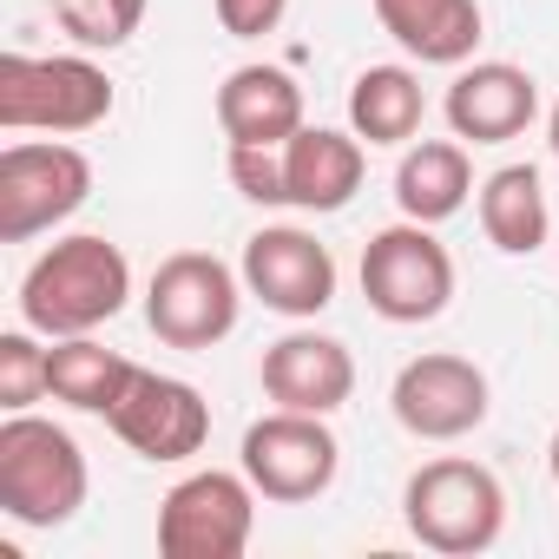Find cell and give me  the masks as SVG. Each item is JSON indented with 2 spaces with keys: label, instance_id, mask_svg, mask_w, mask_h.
I'll use <instances>...</instances> for the list:
<instances>
[{
  "label": "cell",
  "instance_id": "cell-1",
  "mask_svg": "<svg viewBox=\"0 0 559 559\" xmlns=\"http://www.w3.org/2000/svg\"><path fill=\"white\" fill-rule=\"evenodd\" d=\"M132 297V263L112 237L80 230L60 237L53 250L34 257V270L21 276V323L40 330L47 343L60 336H93L99 323H112Z\"/></svg>",
  "mask_w": 559,
  "mask_h": 559
},
{
  "label": "cell",
  "instance_id": "cell-2",
  "mask_svg": "<svg viewBox=\"0 0 559 559\" xmlns=\"http://www.w3.org/2000/svg\"><path fill=\"white\" fill-rule=\"evenodd\" d=\"M86 507V454L60 421L8 415L0 421V513L14 526L53 533Z\"/></svg>",
  "mask_w": 559,
  "mask_h": 559
},
{
  "label": "cell",
  "instance_id": "cell-3",
  "mask_svg": "<svg viewBox=\"0 0 559 559\" xmlns=\"http://www.w3.org/2000/svg\"><path fill=\"white\" fill-rule=\"evenodd\" d=\"M402 520L408 533L428 546V552H448V559H474L500 539L507 526V487L493 467L480 461H461V454H441V461H421L402 487Z\"/></svg>",
  "mask_w": 559,
  "mask_h": 559
},
{
  "label": "cell",
  "instance_id": "cell-4",
  "mask_svg": "<svg viewBox=\"0 0 559 559\" xmlns=\"http://www.w3.org/2000/svg\"><path fill=\"white\" fill-rule=\"evenodd\" d=\"M112 119V80L86 53H8L0 126L8 132H93Z\"/></svg>",
  "mask_w": 559,
  "mask_h": 559
},
{
  "label": "cell",
  "instance_id": "cell-5",
  "mask_svg": "<svg viewBox=\"0 0 559 559\" xmlns=\"http://www.w3.org/2000/svg\"><path fill=\"white\" fill-rule=\"evenodd\" d=\"M243 310V270L211 250H171L145 284V323L165 349H217Z\"/></svg>",
  "mask_w": 559,
  "mask_h": 559
},
{
  "label": "cell",
  "instance_id": "cell-6",
  "mask_svg": "<svg viewBox=\"0 0 559 559\" xmlns=\"http://www.w3.org/2000/svg\"><path fill=\"white\" fill-rule=\"evenodd\" d=\"M362 297L382 323H435L454 304V257L448 243L402 217L362 243Z\"/></svg>",
  "mask_w": 559,
  "mask_h": 559
},
{
  "label": "cell",
  "instance_id": "cell-7",
  "mask_svg": "<svg viewBox=\"0 0 559 559\" xmlns=\"http://www.w3.org/2000/svg\"><path fill=\"white\" fill-rule=\"evenodd\" d=\"M243 474L263 500L276 507H304L323 500L343 474V441L330 435V415L304 408H270L263 421L243 428Z\"/></svg>",
  "mask_w": 559,
  "mask_h": 559
},
{
  "label": "cell",
  "instance_id": "cell-8",
  "mask_svg": "<svg viewBox=\"0 0 559 559\" xmlns=\"http://www.w3.org/2000/svg\"><path fill=\"white\" fill-rule=\"evenodd\" d=\"M257 500L263 493L250 487V474H224V467L185 474L158 507V552L165 559H237L250 546Z\"/></svg>",
  "mask_w": 559,
  "mask_h": 559
},
{
  "label": "cell",
  "instance_id": "cell-9",
  "mask_svg": "<svg viewBox=\"0 0 559 559\" xmlns=\"http://www.w3.org/2000/svg\"><path fill=\"white\" fill-rule=\"evenodd\" d=\"M93 198V165L73 145H8L0 152V243H27L67 224Z\"/></svg>",
  "mask_w": 559,
  "mask_h": 559
},
{
  "label": "cell",
  "instance_id": "cell-10",
  "mask_svg": "<svg viewBox=\"0 0 559 559\" xmlns=\"http://www.w3.org/2000/svg\"><path fill=\"white\" fill-rule=\"evenodd\" d=\"M237 270H243V290L290 323H310L336 304V257H330V243H317L297 224H263L243 243Z\"/></svg>",
  "mask_w": 559,
  "mask_h": 559
},
{
  "label": "cell",
  "instance_id": "cell-11",
  "mask_svg": "<svg viewBox=\"0 0 559 559\" xmlns=\"http://www.w3.org/2000/svg\"><path fill=\"white\" fill-rule=\"evenodd\" d=\"M389 408H395V421H402L415 441H461V435H474V428L487 421L493 389H487V376H480L467 356L435 349V356L402 362V376H395V389H389Z\"/></svg>",
  "mask_w": 559,
  "mask_h": 559
},
{
  "label": "cell",
  "instance_id": "cell-12",
  "mask_svg": "<svg viewBox=\"0 0 559 559\" xmlns=\"http://www.w3.org/2000/svg\"><path fill=\"white\" fill-rule=\"evenodd\" d=\"M106 421L145 461H191L211 441L204 395L191 382H178V376H158V369H132V382H126V395H119V408Z\"/></svg>",
  "mask_w": 559,
  "mask_h": 559
},
{
  "label": "cell",
  "instance_id": "cell-13",
  "mask_svg": "<svg viewBox=\"0 0 559 559\" xmlns=\"http://www.w3.org/2000/svg\"><path fill=\"white\" fill-rule=\"evenodd\" d=\"M257 382L276 408H304V415H336L356 395V356L336 336L317 330H290L276 336L257 362Z\"/></svg>",
  "mask_w": 559,
  "mask_h": 559
},
{
  "label": "cell",
  "instance_id": "cell-14",
  "mask_svg": "<svg viewBox=\"0 0 559 559\" xmlns=\"http://www.w3.org/2000/svg\"><path fill=\"white\" fill-rule=\"evenodd\" d=\"M441 112H448L461 145H507L539 119V86L513 60H474V67L454 73Z\"/></svg>",
  "mask_w": 559,
  "mask_h": 559
},
{
  "label": "cell",
  "instance_id": "cell-15",
  "mask_svg": "<svg viewBox=\"0 0 559 559\" xmlns=\"http://www.w3.org/2000/svg\"><path fill=\"white\" fill-rule=\"evenodd\" d=\"M217 126L230 145H284L304 132V86L284 67H237L217 86Z\"/></svg>",
  "mask_w": 559,
  "mask_h": 559
},
{
  "label": "cell",
  "instance_id": "cell-16",
  "mask_svg": "<svg viewBox=\"0 0 559 559\" xmlns=\"http://www.w3.org/2000/svg\"><path fill=\"white\" fill-rule=\"evenodd\" d=\"M362 171H369V152L356 132L304 126L297 139H284V178L297 211H343L362 191Z\"/></svg>",
  "mask_w": 559,
  "mask_h": 559
},
{
  "label": "cell",
  "instance_id": "cell-17",
  "mask_svg": "<svg viewBox=\"0 0 559 559\" xmlns=\"http://www.w3.org/2000/svg\"><path fill=\"white\" fill-rule=\"evenodd\" d=\"M376 21L421 67H467L480 47V0H376Z\"/></svg>",
  "mask_w": 559,
  "mask_h": 559
},
{
  "label": "cell",
  "instance_id": "cell-18",
  "mask_svg": "<svg viewBox=\"0 0 559 559\" xmlns=\"http://www.w3.org/2000/svg\"><path fill=\"white\" fill-rule=\"evenodd\" d=\"M474 191V165L461 139H415L395 165V204L415 224H448Z\"/></svg>",
  "mask_w": 559,
  "mask_h": 559
},
{
  "label": "cell",
  "instance_id": "cell-19",
  "mask_svg": "<svg viewBox=\"0 0 559 559\" xmlns=\"http://www.w3.org/2000/svg\"><path fill=\"white\" fill-rule=\"evenodd\" d=\"M421 119H428V99H421V80L408 67L356 73V86H349V132L362 145H415Z\"/></svg>",
  "mask_w": 559,
  "mask_h": 559
},
{
  "label": "cell",
  "instance_id": "cell-20",
  "mask_svg": "<svg viewBox=\"0 0 559 559\" xmlns=\"http://www.w3.org/2000/svg\"><path fill=\"white\" fill-rule=\"evenodd\" d=\"M480 230L493 250L507 257H533L552 230V211H546V185L533 165H500L487 185H480Z\"/></svg>",
  "mask_w": 559,
  "mask_h": 559
},
{
  "label": "cell",
  "instance_id": "cell-21",
  "mask_svg": "<svg viewBox=\"0 0 559 559\" xmlns=\"http://www.w3.org/2000/svg\"><path fill=\"white\" fill-rule=\"evenodd\" d=\"M132 369L139 362H126L119 349H106L93 336H60L47 349V389H53V402L80 408V415H112L119 395H126V382H132Z\"/></svg>",
  "mask_w": 559,
  "mask_h": 559
},
{
  "label": "cell",
  "instance_id": "cell-22",
  "mask_svg": "<svg viewBox=\"0 0 559 559\" xmlns=\"http://www.w3.org/2000/svg\"><path fill=\"white\" fill-rule=\"evenodd\" d=\"M47 8H53L60 34L73 47H86V53L126 47L139 34V21H145V0H47Z\"/></svg>",
  "mask_w": 559,
  "mask_h": 559
},
{
  "label": "cell",
  "instance_id": "cell-23",
  "mask_svg": "<svg viewBox=\"0 0 559 559\" xmlns=\"http://www.w3.org/2000/svg\"><path fill=\"white\" fill-rule=\"evenodd\" d=\"M34 336L40 330H8L0 336V408L8 415H27L40 395H53L47 389V349Z\"/></svg>",
  "mask_w": 559,
  "mask_h": 559
},
{
  "label": "cell",
  "instance_id": "cell-24",
  "mask_svg": "<svg viewBox=\"0 0 559 559\" xmlns=\"http://www.w3.org/2000/svg\"><path fill=\"white\" fill-rule=\"evenodd\" d=\"M230 185L250 204H290L284 178V145H230Z\"/></svg>",
  "mask_w": 559,
  "mask_h": 559
},
{
  "label": "cell",
  "instance_id": "cell-25",
  "mask_svg": "<svg viewBox=\"0 0 559 559\" xmlns=\"http://www.w3.org/2000/svg\"><path fill=\"white\" fill-rule=\"evenodd\" d=\"M211 14H217V27L230 40H263V34L284 27L290 0H211Z\"/></svg>",
  "mask_w": 559,
  "mask_h": 559
},
{
  "label": "cell",
  "instance_id": "cell-26",
  "mask_svg": "<svg viewBox=\"0 0 559 559\" xmlns=\"http://www.w3.org/2000/svg\"><path fill=\"white\" fill-rule=\"evenodd\" d=\"M546 145H552V158H559V106L546 112Z\"/></svg>",
  "mask_w": 559,
  "mask_h": 559
},
{
  "label": "cell",
  "instance_id": "cell-27",
  "mask_svg": "<svg viewBox=\"0 0 559 559\" xmlns=\"http://www.w3.org/2000/svg\"><path fill=\"white\" fill-rule=\"evenodd\" d=\"M546 467H552V487H559V428H552V448H546Z\"/></svg>",
  "mask_w": 559,
  "mask_h": 559
}]
</instances>
